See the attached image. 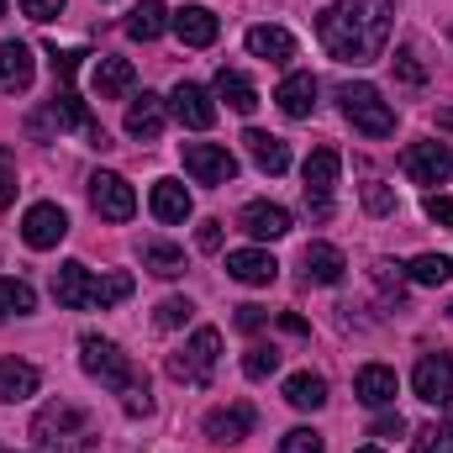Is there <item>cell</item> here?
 <instances>
[{"label":"cell","instance_id":"obj_1","mask_svg":"<svg viewBox=\"0 0 453 453\" xmlns=\"http://www.w3.org/2000/svg\"><path fill=\"white\" fill-rule=\"evenodd\" d=\"M390 21H395V0H333L317 16V37L338 64H374L390 42Z\"/></svg>","mask_w":453,"mask_h":453},{"label":"cell","instance_id":"obj_2","mask_svg":"<svg viewBox=\"0 0 453 453\" xmlns=\"http://www.w3.org/2000/svg\"><path fill=\"white\" fill-rule=\"evenodd\" d=\"M80 364H85V374L90 380H101L106 390L121 395V406H127V417H148L153 411V395H148V374L116 348L111 338H101V333H85L80 338Z\"/></svg>","mask_w":453,"mask_h":453},{"label":"cell","instance_id":"obj_3","mask_svg":"<svg viewBox=\"0 0 453 453\" xmlns=\"http://www.w3.org/2000/svg\"><path fill=\"white\" fill-rule=\"evenodd\" d=\"M53 296L69 311H106V306L132 296V274H96L85 264H64L53 274Z\"/></svg>","mask_w":453,"mask_h":453},{"label":"cell","instance_id":"obj_4","mask_svg":"<svg viewBox=\"0 0 453 453\" xmlns=\"http://www.w3.org/2000/svg\"><path fill=\"white\" fill-rule=\"evenodd\" d=\"M90 449H96V427L80 406L48 401L32 417V453H90Z\"/></svg>","mask_w":453,"mask_h":453},{"label":"cell","instance_id":"obj_5","mask_svg":"<svg viewBox=\"0 0 453 453\" xmlns=\"http://www.w3.org/2000/svg\"><path fill=\"white\" fill-rule=\"evenodd\" d=\"M217 358H222V333H217V327H196L180 353H169V380L206 390L211 374H217Z\"/></svg>","mask_w":453,"mask_h":453},{"label":"cell","instance_id":"obj_6","mask_svg":"<svg viewBox=\"0 0 453 453\" xmlns=\"http://www.w3.org/2000/svg\"><path fill=\"white\" fill-rule=\"evenodd\" d=\"M338 101H342V116H348L364 137H390V132H395V111H390V101H385L374 85L353 80V85L338 90Z\"/></svg>","mask_w":453,"mask_h":453},{"label":"cell","instance_id":"obj_7","mask_svg":"<svg viewBox=\"0 0 453 453\" xmlns=\"http://www.w3.org/2000/svg\"><path fill=\"white\" fill-rule=\"evenodd\" d=\"M338 148H311V158H306V169H301V180H306V206H311V217H333V190H338Z\"/></svg>","mask_w":453,"mask_h":453},{"label":"cell","instance_id":"obj_8","mask_svg":"<svg viewBox=\"0 0 453 453\" xmlns=\"http://www.w3.org/2000/svg\"><path fill=\"white\" fill-rule=\"evenodd\" d=\"M185 169L196 185H232L237 180V158L222 142H185Z\"/></svg>","mask_w":453,"mask_h":453},{"label":"cell","instance_id":"obj_9","mask_svg":"<svg viewBox=\"0 0 453 453\" xmlns=\"http://www.w3.org/2000/svg\"><path fill=\"white\" fill-rule=\"evenodd\" d=\"M90 206H96V217H106V222H132L137 196H132V185H127L121 174L101 169V174H90Z\"/></svg>","mask_w":453,"mask_h":453},{"label":"cell","instance_id":"obj_10","mask_svg":"<svg viewBox=\"0 0 453 453\" xmlns=\"http://www.w3.org/2000/svg\"><path fill=\"white\" fill-rule=\"evenodd\" d=\"M401 169H406L411 185H443V180L453 174L449 142H411V148L401 153Z\"/></svg>","mask_w":453,"mask_h":453},{"label":"cell","instance_id":"obj_11","mask_svg":"<svg viewBox=\"0 0 453 453\" xmlns=\"http://www.w3.org/2000/svg\"><path fill=\"white\" fill-rule=\"evenodd\" d=\"M411 390L427 406H449L453 401V353H422V364L411 369Z\"/></svg>","mask_w":453,"mask_h":453},{"label":"cell","instance_id":"obj_12","mask_svg":"<svg viewBox=\"0 0 453 453\" xmlns=\"http://www.w3.org/2000/svg\"><path fill=\"white\" fill-rule=\"evenodd\" d=\"M69 237V217H64V206H53V201H37L27 217H21V242L27 248H58Z\"/></svg>","mask_w":453,"mask_h":453},{"label":"cell","instance_id":"obj_13","mask_svg":"<svg viewBox=\"0 0 453 453\" xmlns=\"http://www.w3.org/2000/svg\"><path fill=\"white\" fill-rule=\"evenodd\" d=\"M169 111L180 116V127L206 132V127L217 121V101H211V90H201V85L180 80V85H174V96H169Z\"/></svg>","mask_w":453,"mask_h":453},{"label":"cell","instance_id":"obj_14","mask_svg":"<svg viewBox=\"0 0 453 453\" xmlns=\"http://www.w3.org/2000/svg\"><path fill=\"white\" fill-rule=\"evenodd\" d=\"M169 27H174V37H180L185 48H211L217 32H222V21H217L211 5H180V11L169 16Z\"/></svg>","mask_w":453,"mask_h":453},{"label":"cell","instance_id":"obj_15","mask_svg":"<svg viewBox=\"0 0 453 453\" xmlns=\"http://www.w3.org/2000/svg\"><path fill=\"white\" fill-rule=\"evenodd\" d=\"M253 433V406L248 401H232V406H217L211 417H206V438L211 443H222V449H232V443H242Z\"/></svg>","mask_w":453,"mask_h":453},{"label":"cell","instance_id":"obj_16","mask_svg":"<svg viewBox=\"0 0 453 453\" xmlns=\"http://www.w3.org/2000/svg\"><path fill=\"white\" fill-rule=\"evenodd\" d=\"M237 226L248 232V237H258V242H274V237H285L290 232V211L285 206H274V201H248L242 206V217Z\"/></svg>","mask_w":453,"mask_h":453},{"label":"cell","instance_id":"obj_17","mask_svg":"<svg viewBox=\"0 0 453 453\" xmlns=\"http://www.w3.org/2000/svg\"><path fill=\"white\" fill-rule=\"evenodd\" d=\"M226 274L237 285H274L280 264H274L269 248H237V253H226Z\"/></svg>","mask_w":453,"mask_h":453},{"label":"cell","instance_id":"obj_18","mask_svg":"<svg viewBox=\"0 0 453 453\" xmlns=\"http://www.w3.org/2000/svg\"><path fill=\"white\" fill-rule=\"evenodd\" d=\"M353 390H358V401H364V406L385 411V406H395L401 380H395V369H390V364H364V369H358V380H353Z\"/></svg>","mask_w":453,"mask_h":453},{"label":"cell","instance_id":"obj_19","mask_svg":"<svg viewBox=\"0 0 453 453\" xmlns=\"http://www.w3.org/2000/svg\"><path fill=\"white\" fill-rule=\"evenodd\" d=\"M242 148H248V158H253L264 174H285V169H290V142L274 137V132L248 127V132H242Z\"/></svg>","mask_w":453,"mask_h":453},{"label":"cell","instance_id":"obj_20","mask_svg":"<svg viewBox=\"0 0 453 453\" xmlns=\"http://www.w3.org/2000/svg\"><path fill=\"white\" fill-rule=\"evenodd\" d=\"M342 269H348V258H342V248H333V242H311V248L301 253L306 285H338Z\"/></svg>","mask_w":453,"mask_h":453},{"label":"cell","instance_id":"obj_21","mask_svg":"<svg viewBox=\"0 0 453 453\" xmlns=\"http://www.w3.org/2000/svg\"><path fill=\"white\" fill-rule=\"evenodd\" d=\"M274 101H280V111L290 116V121H306V116L317 111V80L311 74H285L280 90H274Z\"/></svg>","mask_w":453,"mask_h":453},{"label":"cell","instance_id":"obj_22","mask_svg":"<svg viewBox=\"0 0 453 453\" xmlns=\"http://www.w3.org/2000/svg\"><path fill=\"white\" fill-rule=\"evenodd\" d=\"M248 53L264 64H290L296 58V37L285 27H248Z\"/></svg>","mask_w":453,"mask_h":453},{"label":"cell","instance_id":"obj_23","mask_svg":"<svg viewBox=\"0 0 453 453\" xmlns=\"http://www.w3.org/2000/svg\"><path fill=\"white\" fill-rule=\"evenodd\" d=\"M27 85H32V48L11 37V42H0V90L16 96Z\"/></svg>","mask_w":453,"mask_h":453},{"label":"cell","instance_id":"obj_24","mask_svg":"<svg viewBox=\"0 0 453 453\" xmlns=\"http://www.w3.org/2000/svg\"><path fill=\"white\" fill-rule=\"evenodd\" d=\"M148 206H153V217H158V222H185V217H190V190H185V185H180V180H158V185H153V196H148Z\"/></svg>","mask_w":453,"mask_h":453},{"label":"cell","instance_id":"obj_25","mask_svg":"<svg viewBox=\"0 0 453 453\" xmlns=\"http://www.w3.org/2000/svg\"><path fill=\"white\" fill-rule=\"evenodd\" d=\"M158 132H164V101L142 90V96L127 106V137H142V142H153Z\"/></svg>","mask_w":453,"mask_h":453},{"label":"cell","instance_id":"obj_26","mask_svg":"<svg viewBox=\"0 0 453 453\" xmlns=\"http://www.w3.org/2000/svg\"><path fill=\"white\" fill-rule=\"evenodd\" d=\"M132 85H137V69H132L127 58H101V64H96V96H101V101L132 96Z\"/></svg>","mask_w":453,"mask_h":453},{"label":"cell","instance_id":"obj_27","mask_svg":"<svg viewBox=\"0 0 453 453\" xmlns=\"http://www.w3.org/2000/svg\"><path fill=\"white\" fill-rule=\"evenodd\" d=\"M285 401H290L296 411H322V406H327V380L311 374V369H301V374L285 380Z\"/></svg>","mask_w":453,"mask_h":453},{"label":"cell","instance_id":"obj_28","mask_svg":"<svg viewBox=\"0 0 453 453\" xmlns=\"http://www.w3.org/2000/svg\"><path fill=\"white\" fill-rule=\"evenodd\" d=\"M217 96H222L232 111H242V116L258 111V90H253V80L237 74V69H222V74H217Z\"/></svg>","mask_w":453,"mask_h":453},{"label":"cell","instance_id":"obj_29","mask_svg":"<svg viewBox=\"0 0 453 453\" xmlns=\"http://www.w3.org/2000/svg\"><path fill=\"white\" fill-rule=\"evenodd\" d=\"M142 269L148 274H158V280H180L185 274V253L174 248V242H142Z\"/></svg>","mask_w":453,"mask_h":453},{"label":"cell","instance_id":"obj_30","mask_svg":"<svg viewBox=\"0 0 453 453\" xmlns=\"http://www.w3.org/2000/svg\"><path fill=\"white\" fill-rule=\"evenodd\" d=\"M164 27H169V11H164L158 0H142V5H132V16H127V37H137V42H153Z\"/></svg>","mask_w":453,"mask_h":453},{"label":"cell","instance_id":"obj_31","mask_svg":"<svg viewBox=\"0 0 453 453\" xmlns=\"http://www.w3.org/2000/svg\"><path fill=\"white\" fill-rule=\"evenodd\" d=\"M37 369L32 364H5L0 358V401H27V395H37Z\"/></svg>","mask_w":453,"mask_h":453},{"label":"cell","instance_id":"obj_32","mask_svg":"<svg viewBox=\"0 0 453 453\" xmlns=\"http://www.w3.org/2000/svg\"><path fill=\"white\" fill-rule=\"evenodd\" d=\"M406 280H411V285H449L453 258L449 253H417V258L406 264Z\"/></svg>","mask_w":453,"mask_h":453},{"label":"cell","instance_id":"obj_33","mask_svg":"<svg viewBox=\"0 0 453 453\" xmlns=\"http://www.w3.org/2000/svg\"><path fill=\"white\" fill-rule=\"evenodd\" d=\"M37 306V296H32V285L27 280H0V322L16 311V317H27Z\"/></svg>","mask_w":453,"mask_h":453},{"label":"cell","instance_id":"obj_34","mask_svg":"<svg viewBox=\"0 0 453 453\" xmlns=\"http://www.w3.org/2000/svg\"><path fill=\"white\" fill-rule=\"evenodd\" d=\"M190 311H196V306H190L185 296H169V301H158V311H153V322H158L164 333H174V327H185V322H190Z\"/></svg>","mask_w":453,"mask_h":453},{"label":"cell","instance_id":"obj_35","mask_svg":"<svg viewBox=\"0 0 453 453\" xmlns=\"http://www.w3.org/2000/svg\"><path fill=\"white\" fill-rule=\"evenodd\" d=\"M274 369H280V353H274V348H264V342H253V348H248V358H242V374H248V380H269Z\"/></svg>","mask_w":453,"mask_h":453},{"label":"cell","instance_id":"obj_36","mask_svg":"<svg viewBox=\"0 0 453 453\" xmlns=\"http://www.w3.org/2000/svg\"><path fill=\"white\" fill-rule=\"evenodd\" d=\"M280 453H327V443H322L317 427H290V433L280 438Z\"/></svg>","mask_w":453,"mask_h":453},{"label":"cell","instance_id":"obj_37","mask_svg":"<svg viewBox=\"0 0 453 453\" xmlns=\"http://www.w3.org/2000/svg\"><path fill=\"white\" fill-rule=\"evenodd\" d=\"M364 211H369V217H390V211H395V190H390L385 180H369V185H364Z\"/></svg>","mask_w":453,"mask_h":453},{"label":"cell","instance_id":"obj_38","mask_svg":"<svg viewBox=\"0 0 453 453\" xmlns=\"http://www.w3.org/2000/svg\"><path fill=\"white\" fill-rule=\"evenodd\" d=\"M411 453H453L449 427H417L411 433Z\"/></svg>","mask_w":453,"mask_h":453},{"label":"cell","instance_id":"obj_39","mask_svg":"<svg viewBox=\"0 0 453 453\" xmlns=\"http://www.w3.org/2000/svg\"><path fill=\"white\" fill-rule=\"evenodd\" d=\"M374 285L401 306V269H395V264H385V258H380V264H374Z\"/></svg>","mask_w":453,"mask_h":453},{"label":"cell","instance_id":"obj_40","mask_svg":"<svg viewBox=\"0 0 453 453\" xmlns=\"http://www.w3.org/2000/svg\"><path fill=\"white\" fill-rule=\"evenodd\" d=\"M395 74H401L406 85H422V80H427V69L417 64V53H411V48H401V53H395Z\"/></svg>","mask_w":453,"mask_h":453},{"label":"cell","instance_id":"obj_41","mask_svg":"<svg viewBox=\"0 0 453 453\" xmlns=\"http://www.w3.org/2000/svg\"><path fill=\"white\" fill-rule=\"evenodd\" d=\"M422 211H427L438 226H449V232H453V196H427V206H422Z\"/></svg>","mask_w":453,"mask_h":453},{"label":"cell","instance_id":"obj_42","mask_svg":"<svg viewBox=\"0 0 453 453\" xmlns=\"http://www.w3.org/2000/svg\"><path fill=\"white\" fill-rule=\"evenodd\" d=\"M21 11L32 21H53V16H64V0H21Z\"/></svg>","mask_w":453,"mask_h":453},{"label":"cell","instance_id":"obj_43","mask_svg":"<svg viewBox=\"0 0 453 453\" xmlns=\"http://www.w3.org/2000/svg\"><path fill=\"white\" fill-rule=\"evenodd\" d=\"M264 322H269V311H264V306H237V327H242V333H258Z\"/></svg>","mask_w":453,"mask_h":453},{"label":"cell","instance_id":"obj_44","mask_svg":"<svg viewBox=\"0 0 453 453\" xmlns=\"http://www.w3.org/2000/svg\"><path fill=\"white\" fill-rule=\"evenodd\" d=\"M196 242H201V253H217V248H222V222H201Z\"/></svg>","mask_w":453,"mask_h":453},{"label":"cell","instance_id":"obj_45","mask_svg":"<svg viewBox=\"0 0 453 453\" xmlns=\"http://www.w3.org/2000/svg\"><path fill=\"white\" fill-rule=\"evenodd\" d=\"M401 433H406V422H401V417H380V422L369 427V438H401Z\"/></svg>","mask_w":453,"mask_h":453},{"label":"cell","instance_id":"obj_46","mask_svg":"<svg viewBox=\"0 0 453 453\" xmlns=\"http://www.w3.org/2000/svg\"><path fill=\"white\" fill-rule=\"evenodd\" d=\"M11 201H16V174H11V169L0 164V211H5Z\"/></svg>","mask_w":453,"mask_h":453},{"label":"cell","instance_id":"obj_47","mask_svg":"<svg viewBox=\"0 0 453 453\" xmlns=\"http://www.w3.org/2000/svg\"><path fill=\"white\" fill-rule=\"evenodd\" d=\"M353 453H385V449H374V443H369V449H353Z\"/></svg>","mask_w":453,"mask_h":453},{"label":"cell","instance_id":"obj_48","mask_svg":"<svg viewBox=\"0 0 453 453\" xmlns=\"http://www.w3.org/2000/svg\"><path fill=\"white\" fill-rule=\"evenodd\" d=\"M449 438H453V417H449Z\"/></svg>","mask_w":453,"mask_h":453},{"label":"cell","instance_id":"obj_49","mask_svg":"<svg viewBox=\"0 0 453 453\" xmlns=\"http://www.w3.org/2000/svg\"><path fill=\"white\" fill-rule=\"evenodd\" d=\"M0 16H5V0H0Z\"/></svg>","mask_w":453,"mask_h":453}]
</instances>
